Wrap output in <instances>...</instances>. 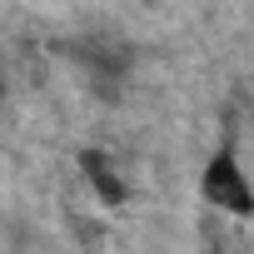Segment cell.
Returning a JSON list of instances; mask_svg holds the SVG:
<instances>
[{"label":"cell","mask_w":254,"mask_h":254,"mask_svg":"<svg viewBox=\"0 0 254 254\" xmlns=\"http://www.w3.org/2000/svg\"><path fill=\"white\" fill-rule=\"evenodd\" d=\"M75 160H80V175H85V185L95 190L100 204H125V199H130V185H125L120 165H115L105 150H80Z\"/></svg>","instance_id":"cell-2"},{"label":"cell","mask_w":254,"mask_h":254,"mask_svg":"<svg viewBox=\"0 0 254 254\" xmlns=\"http://www.w3.org/2000/svg\"><path fill=\"white\" fill-rule=\"evenodd\" d=\"M199 194H204V204H214V209H224V214H239V219L254 214V180L244 175L234 145H219V150L204 160Z\"/></svg>","instance_id":"cell-1"}]
</instances>
